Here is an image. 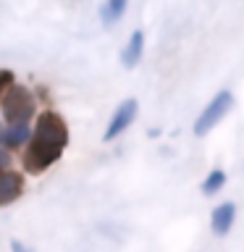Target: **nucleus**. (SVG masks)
<instances>
[{"mask_svg": "<svg viewBox=\"0 0 244 252\" xmlns=\"http://www.w3.org/2000/svg\"><path fill=\"white\" fill-rule=\"evenodd\" d=\"M31 139V129L27 124H8L0 134V147H24Z\"/></svg>", "mask_w": 244, "mask_h": 252, "instance_id": "1a4fd4ad", "label": "nucleus"}, {"mask_svg": "<svg viewBox=\"0 0 244 252\" xmlns=\"http://www.w3.org/2000/svg\"><path fill=\"white\" fill-rule=\"evenodd\" d=\"M11 165V153L5 147H0V168H8Z\"/></svg>", "mask_w": 244, "mask_h": 252, "instance_id": "ddd939ff", "label": "nucleus"}, {"mask_svg": "<svg viewBox=\"0 0 244 252\" xmlns=\"http://www.w3.org/2000/svg\"><path fill=\"white\" fill-rule=\"evenodd\" d=\"M137 110H139V102L134 100V97L123 100L121 105L116 108V113H113V118H110V124H108L105 134H102V139H105V142H113L116 137H121V134L134 124V118H137Z\"/></svg>", "mask_w": 244, "mask_h": 252, "instance_id": "39448f33", "label": "nucleus"}, {"mask_svg": "<svg viewBox=\"0 0 244 252\" xmlns=\"http://www.w3.org/2000/svg\"><path fill=\"white\" fill-rule=\"evenodd\" d=\"M11 252H31L27 244H21L19 239H11Z\"/></svg>", "mask_w": 244, "mask_h": 252, "instance_id": "4468645a", "label": "nucleus"}, {"mask_svg": "<svg viewBox=\"0 0 244 252\" xmlns=\"http://www.w3.org/2000/svg\"><path fill=\"white\" fill-rule=\"evenodd\" d=\"M0 134H3V126H0Z\"/></svg>", "mask_w": 244, "mask_h": 252, "instance_id": "2eb2a0df", "label": "nucleus"}, {"mask_svg": "<svg viewBox=\"0 0 244 252\" xmlns=\"http://www.w3.org/2000/svg\"><path fill=\"white\" fill-rule=\"evenodd\" d=\"M0 108H3V118L8 124H27L34 116L37 100L27 87L13 84L3 97H0Z\"/></svg>", "mask_w": 244, "mask_h": 252, "instance_id": "f257e3e1", "label": "nucleus"}, {"mask_svg": "<svg viewBox=\"0 0 244 252\" xmlns=\"http://www.w3.org/2000/svg\"><path fill=\"white\" fill-rule=\"evenodd\" d=\"M16 84V76H13V71H8V68H3L0 71V97L11 90V87Z\"/></svg>", "mask_w": 244, "mask_h": 252, "instance_id": "f8f14e48", "label": "nucleus"}, {"mask_svg": "<svg viewBox=\"0 0 244 252\" xmlns=\"http://www.w3.org/2000/svg\"><path fill=\"white\" fill-rule=\"evenodd\" d=\"M126 8H129V0H105V3L100 5L102 24H105V27H113V24L126 13Z\"/></svg>", "mask_w": 244, "mask_h": 252, "instance_id": "9d476101", "label": "nucleus"}, {"mask_svg": "<svg viewBox=\"0 0 244 252\" xmlns=\"http://www.w3.org/2000/svg\"><path fill=\"white\" fill-rule=\"evenodd\" d=\"M226 187V173L220 171V168H213L208 176H205V181H202V194H215V192H220V189Z\"/></svg>", "mask_w": 244, "mask_h": 252, "instance_id": "9b49d317", "label": "nucleus"}, {"mask_svg": "<svg viewBox=\"0 0 244 252\" xmlns=\"http://www.w3.org/2000/svg\"><path fill=\"white\" fill-rule=\"evenodd\" d=\"M234 220H236V205L234 202H220L210 216V228L218 236H226L228 231H231Z\"/></svg>", "mask_w": 244, "mask_h": 252, "instance_id": "0eeeda50", "label": "nucleus"}, {"mask_svg": "<svg viewBox=\"0 0 244 252\" xmlns=\"http://www.w3.org/2000/svg\"><path fill=\"white\" fill-rule=\"evenodd\" d=\"M231 108H234V94L228 90H220L215 97L210 100V105L200 113V118L194 121V134H197V137H205L210 129H215V126L223 121L226 113Z\"/></svg>", "mask_w": 244, "mask_h": 252, "instance_id": "7ed1b4c3", "label": "nucleus"}, {"mask_svg": "<svg viewBox=\"0 0 244 252\" xmlns=\"http://www.w3.org/2000/svg\"><path fill=\"white\" fill-rule=\"evenodd\" d=\"M21 192H24V179H21V173L8 171V168L0 171V205L16 202V200L21 197Z\"/></svg>", "mask_w": 244, "mask_h": 252, "instance_id": "423d86ee", "label": "nucleus"}, {"mask_svg": "<svg viewBox=\"0 0 244 252\" xmlns=\"http://www.w3.org/2000/svg\"><path fill=\"white\" fill-rule=\"evenodd\" d=\"M61 153H63L61 147H53V145H45V142L29 139L27 150H24V168H27L29 173H39V171H45L47 165H53L55 160H58Z\"/></svg>", "mask_w": 244, "mask_h": 252, "instance_id": "20e7f679", "label": "nucleus"}, {"mask_svg": "<svg viewBox=\"0 0 244 252\" xmlns=\"http://www.w3.org/2000/svg\"><path fill=\"white\" fill-rule=\"evenodd\" d=\"M142 53H145V32L134 29L131 37H129V42H126V47H123V53H121V63L126 68H134L139 63Z\"/></svg>", "mask_w": 244, "mask_h": 252, "instance_id": "6e6552de", "label": "nucleus"}, {"mask_svg": "<svg viewBox=\"0 0 244 252\" xmlns=\"http://www.w3.org/2000/svg\"><path fill=\"white\" fill-rule=\"evenodd\" d=\"M31 139L37 142H45V145H53V147H66L68 145V126L66 121L53 113V110H45L42 116L37 118L34 124V131H31Z\"/></svg>", "mask_w": 244, "mask_h": 252, "instance_id": "f03ea898", "label": "nucleus"}]
</instances>
